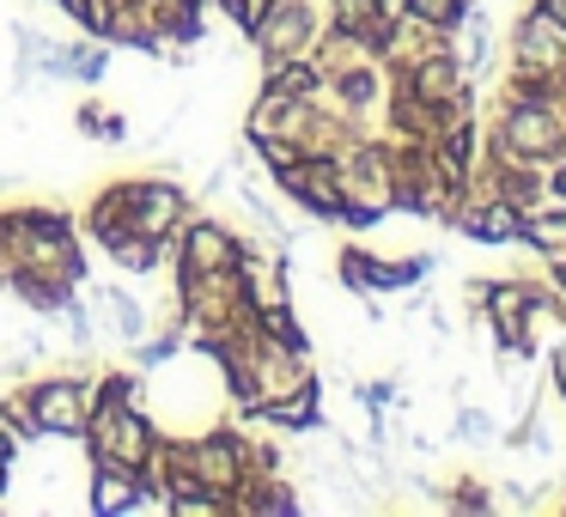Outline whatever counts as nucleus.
<instances>
[{
  "label": "nucleus",
  "instance_id": "f257e3e1",
  "mask_svg": "<svg viewBox=\"0 0 566 517\" xmlns=\"http://www.w3.org/2000/svg\"><path fill=\"white\" fill-rule=\"evenodd\" d=\"M7 220V256H13V274H55V281L86 286V250H80V232L62 208H0Z\"/></svg>",
  "mask_w": 566,
  "mask_h": 517
},
{
  "label": "nucleus",
  "instance_id": "f03ea898",
  "mask_svg": "<svg viewBox=\"0 0 566 517\" xmlns=\"http://www.w3.org/2000/svg\"><path fill=\"white\" fill-rule=\"evenodd\" d=\"M488 152H493V159L554 165L566 152V116H560V104H493Z\"/></svg>",
  "mask_w": 566,
  "mask_h": 517
},
{
  "label": "nucleus",
  "instance_id": "7ed1b4c3",
  "mask_svg": "<svg viewBox=\"0 0 566 517\" xmlns=\"http://www.w3.org/2000/svg\"><path fill=\"white\" fill-rule=\"evenodd\" d=\"M153 444H159V420L140 402H92V420L80 432L86 463H123V468H147Z\"/></svg>",
  "mask_w": 566,
  "mask_h": 517
},
{
  "label": "nucleus",
  "instance_id": "20e7f679",
  "mask_svg": "<svg viewBox=\"0 0 566 517\" xmlns=\"http://www.w3.org/2000/svg\"><path fill=\"white\" fill-rule=\"evenodd\" d=\"M31 420H38L43 444H80L92 420V378L86 371H38V378L19 383Z\"/></svg>",
  "mask_w": 566,
  "mask_h": 517
},
{
  "label": "nucleus",
  "instance_id": "39448f33",
  "mask_svg": "<svg viewBox=\"0 0 566 517\" xmlns=\"http://www.w3.org/2000/svg\"><path fill=\"white\" fill-rule=\"evenodd\" d=\"M439 268V256L432 250H420V256H378V250L366 244H342L335 250V281H342V293L354 298H378V293H408V286H427V274Z\"/></svg>",
  "mask_w": 566,
  "mask_h": 517
},
{
  "label": "nucleus",
  "instance_id": "423d86ee",
  "mask_svg": "<svg viewBox=\"0 0 566 517\" xmlns=\"http://www.w3.org/2000/svg\"><path fill=\"white\" fill-rule=\"evenodd\" d=\"M329 25V0H274L262 25L250 31L256 62H286V55H311V43Z\"/></svg>",
  "mask_w": 566,
  "mask_h": 517
},
{
  "label": "nucleus",
  "instance_id": "0eeeda50",
  "mask_svg": "<svg viewBox=\"0 0 566 517\" xmlns=\"http://www.w3.org/2000/svg\"><path fill=\"white\" fill-rule=\"evenodd\" d=\"M238 268V232L220 225L213 213H189L171 238V274H213Z\"/></svg>",
  "mask_w": 566,
  "mask_h": 517
},
{
  "label": "nucleus",
  "instance_id": "6e6552de",
  "mask_svg": "<svg viewBox=\"0 0 566 517\" xmlns=\"http://www.w3.org/2000/svg\"><path fill=\"white\" fill-rule=\"evenodd\" d=\"M189 468H196V481L208 493H226V499H232V493L244 487V432H238L232 420L196 432V439H189Z\"/></svg>",
  "mask_w": 566,
  "mask_h": 517
},
{
  "label": "nucleus",
  "instance_id": "1a4fd4ad",
  "mask_svg": "<svg viewBox=\"0 0 566 517\" xmlns=\"http://www.w3.org/2000/svg\"><path fill=\"white\" fill-rule=\"evenodd\" d=\"M196 213V196H189L177 177L153 171V177H135V201H128V225L147 238H177V225Z\"/></svg>",
  "mask_w": 566,
  "mask_h": 517
},
{
  "label": "nucleus",
  "instance_id": "9d476101",
  "mask_svg": "<svg viewBox=\"0 0 566 517\" xmlns=\"http://www.w3.org/2000/svg\"><path fill=\"white\" fill-rule=\"evenodd\" d=\"M505 62H517V67H536V74H560V67H566V31L554 25L548 13H542L536 0H530L524 13H517V25H512V43H505Z\"/></svg>",
  "mask_w": 566,
  "mask_h": 517
},
{
  "label": "nucleus",
  "instance_id": "9b49d317",
  "mask_svg": "<svg viewBox=\"0 0 566 517\" xmlns=\"http://www.w3.org/2000/svg\"><path fill=\"white\" fill-rule=\"evenodd\" d=\"M463 86H469V74H463V62H457V50H451V43H444V50H432V55H420V62H408V67H396V74H390V92H408V98H427V104L457 98Z\"/></svg>",
  "mask_w": 566,
  "mask_h": 517
},
{
  "label": "nucleus",
  "instance_id": "f8f14e48",
  "mask_svg": "<svg viewBox=\"0 0 566 517\" xmlns=\"http://www.w3.org/2000/svg\"><path fill=\"white\" fill-rule=\"evenodd\" d=\"M262 426L274 432H293V439H317V432H329V408H323V378L298 383V390L274 395V402H262Z\"/></svg>",
  "mask_w": 566,
  "mask_h": 517
},
{
  "label": "nucleus",
  "instance_id": "ddd939ff",
  "mask_svg": "<svg viewBox=\"0 0 566 517\" xmlns=\"http://www.w3.org/2000/svg\"><path fill=\"white\" fill-rule=\"evenodd\" d=\"M323 86L335 92V104L347 110L354 128H366L371 116L384 110V98H390V74H384V62H359V67H347V74L323 80Z\"/></svg>",
  "mask_w": 566,
  "mask_h": 517
},
{
  "label": "nucleus",
  "instance_id": "4468645a",
  "mask_svg": "<svg viewBox=\"0 0 566 517\" xmlns=\"http://www.w3.org/2000/svg\"><path fill=\"white\" fill-rule=\"evenodd\" d=\"M232 511L238 517H293L305 511V493L293 487V475H244V487L232 493Z\"/></svg>",
  "mask_w": 566,
  "mask_h": 517
},
{
  "label": "nucleus",
  "instance_id": "2eb2a0df",
  "mask_svg": "<svg viewBox=\"0 0 566 517\" xmlns=\"http://www.w3.org/2000/svg\"><path fill=\"white\" fill-rule=\"evenodd\" d=\"M140 493V468H123V463H86V505L98 517H128Z\"/></svg>",
  "mask_w": 566,
  "mask_h": 517
},
{
  "label": "nucleus",
  "instance_id": "dca6fc26",
  "mask_svg": "<svg viewBox=\"0 0 566 517\" xmlns=\"http://www.w3.org/2000/svg\"><path fill=\"white\" fill-rule=\"evenodd\" d=\"M128 201H135V177H116V183H104L98 196L86 201V220L80 225H86V238L98 250L111 244L116 232H128Z\"/></svg>",
  "mask_w": 566,
  "mask_h": 517
},
{
  "label": "nucleus",
  "instance_id": "f3484780",
  "mask_svg": "<svg viewBox=\"0 0 566 517\" xmlns=\"http://www.w3.org/2000/svg\"><path fill=\"white\" fill-rule=\"evenodd\" d=\"M7 293H13L38 323H55V317H62V305L80 293V286L74 281H55V274H25V268H19L13 281H7Z\"/></svg>",
  "mask_w": 566,
  "mask_h": 517
},
{
  "label": "nucleus",
  "instance_id": "a211bd4d",
  "mask_svg": "<svg viewBox=\"0 0 566 517\" xmlns=\"http://www.w3.org/2000/svg\"><path fill=\"white\" fill-rule=\"evenodd\" d=\"M317 86H323L317 62H311V55H286V62H262V92L256 98L286 104V98H311Z\"/></svg>",
  "mask_w": 566,
  "mask_h": 517
},
{
  "label": "nucleus",
  "instance_id": "6ab92c4d",
  "mask_svg": "<svg viewBox=\"0 0 566 517\" xmlns=\"http://www.w3.org/2000/svg\"><path fill=\"white\" fill-rule=\"evenodd\" d=\"M104 256H111L123 274H153V268H165V262H171V238H147V232H135V225H128V232H116L111 244H104Z\"/></svg>",
  "mask_w": 566,
  "mask_h": 517
},
{
  "label": "nucleus",
  "instance_id": "aec40b11",
  "mask_svg": "<svg viewBox=\"0 0 566 517\" xmlns=\"http://www.w3.org/2000/svg\"><path fill=\"white\" fill-rule=\"evenodd\" d=\"M98 310H104V323L116 329V341L135 347L140 335H147V305H140V298L128 293L123 281H104V286H98Z\"/></svg>",
  "mask_w": 566,
  "mask_h": 517
},
{
  "label": "nucleus",
  "instance_id": "412c9836",
  "mask_svg": "<svg viewBox=\"0 0 566 517\" xmlns=\"http://www.w3.org/2000/svg\"><path fill=\"white\" fill-rule=\"evenodd\" d=\"M256 329L269 335V341H281L286 354L311 359V329H305V317L293 310V298H274V305H256Z\"/></svg>",
  "mask_w": 566,
  "mask_h": 517
},
{
  "label": "nucleus",
  "instance_id": "4be33fe9",
  "mask_svg": "<svg viewBox=\"0 0 566 517\" xmlns=\"http://www.w3.org/2000/svg\"><path fill=\"white\" fill-rule=\"evenodd\" d=\"M62 67H67V86H98L111 74V43L80 31V43H62Z\"/></svg>",
  "mask_w": 566,
  "mask_h": 517
},
{
  "label": "nucleus",
  "instance_id": "5701e85b",
  "mask_svg": "<svg viewBox=\"0 0 566 517\" xmlns=\"http://www.w3.org/2000/svg\"><path fill=\"white\" fill-rule=\"evenodd\" d=\"M189 347V329H177V323H165L159 335H140L135 341V371H159V366H171L177 354Z\"/></svg>",
  "mask_w": 566,
  "mask_h": 517
},
{
  "label": "nucleus",
  "instance_id": "b1692460",
  "mask_svg": "<svg viewBox=\"0 0 566 517\" xmlns=\"http://www.w3.org/2000/svg\"><path fill=\"white\" fill-rule=\"evenodd\" d=\"M439 505L444 511H463V517H488L493 511V487L481 475H457L451 487H439Z\"/></svg>",
  "mask_w": 566,
  "mask_h": 517
},
{
  "label": "nucleus",
  "instance_id": "393cba45",
  "mask_svg": "<svg viewBox=\"0 0 566 517\" xmlns=\"http://www.w3.org/2000/svg\"><path fill=\"white\" fill-rule=\"evenodd\" d=\"M55 323L67 329V347H74V354H92V347H98V323H92V305L80 293L62 305V317H55Z\"/></svg>",
  "mask_w": 566,
  "mask_h": 517
},
{
  "label": "nucleus",
  "instance_id": "a878e982",
  "mask_svg": "<svg viewBox=\"0 0 566 517\" xmlns=\"http://www.w3.org/2000/svg\"><path fill=\"white\" fill-rule=\"evenodd\" d=\"M415 19H427V25H439L444 38H457V25H463V13L475 7V0H402Z\"/></svg>",
  "mask_w": 566,
  "mask_h": 517
},
{
  "label": "nucleus",
  "instance_id": "bb28decb",
  "mask_svg": "<svg viewBox=\"0 0 566 517\" xmlns=\"http://www.w3.org/2000/svg\"><path fill=\"white\" fill-rule=\"evenodd\" d=\"M451 432L463 444H493V439H500V420H493L488 408H475V395H469V402H457V426Z\"/></svg>",
  "mask_w": 566,
  "mask_h": 517
},
{
  "label": "nucleus",
  "instance_id": "cd10ccee",
  "mask_svg": "<svg viewBox=\"0 0 566 517\" xmlns=\"http://www.w3.org/2000/svg\"><path fill=\"white\" fill-rule=\"evenodd\" d=\"M55 7H62L86 38H104V31H111V0H55Z\"/></svg>",
  "mask_w": 566,
  "mask_h": 517
},
{
  "label": "nucleus",
  "instance_id": "c85d7f7f",
  "mask_svg": "<svg viewBox=\"0 0 566 517\" xmlns=\"http://www.w3.org/2000/svg\"><path fill=\"white\" fill-rule=\"evenodd\" d=\"M0 426H13L25 444H43V432H38V420H31V408L19 390H0Z\"/></svg>",
  "mask_w": 566,
  "mask_h": 517
},
{
  "label": "nucleus",
  "instance_id": "c756f323",
  "mask_svg": "<svg viewBox=\"0 0 566 517\" xmlns=\"http://www.w3.org/2000/svg\"><path fill=\"white\" fill-rule=\"evenodd\" d=\"M286 451L274 439H244V475H281Z\"/></svg>",
  "mask_w": 566,
  "mask_h": 517
},
{
  "label": "nucleus",
  "instance_id": "7c9ffc66",
  "mask_svg": "<svg viewBox=\"0 0 566 517\" xmlns=\"http://www.w3.org/2000/svg\"><path fill=\"white\" fill-rule=\"evenodd\" d=\"M354 395H359L366 408H384V414H396V408H402V378H366Z\"/></svg>",
  "mask_w": 566,
  "mask_h": 517
},
{
  "label": "nucleus",
  "instance_id": "2f4dec72",
  "mask_svg": "<svg viewBox=\"0 0 566 517\" xmlns=\"http://www.w3.org/2000/svg\"><path fill=\"white\" fill-rule=\"evenodd\" d=\"M493 505H505V511H542V493L530 487V481H500V487H493Z\"/></svg>",
  "mask_w": 566,
  "mask_h": 517
},
{
  "label": "nucleus",
  "instance_id": "473e14b6",
  "mask_svg": "<svg viewBox=\"0 0 566 517\" xmlns=\"http://www.w3.org/2000/svg\"><path fill=\"white\" fill-rule=\"evenodd\" d=\"M213 7H220V13H226V19H232V25L250 38V31L262 25V13H269L274 0H213Z\"/></svg>",
  "mask_w": 566,
  "mask_h": 517
},
{
  "label": "nucleus",
  "instance_id": "72a5a7b5",
  "mask_svg": "<svg viewBox=\"0 0 566 517\" xmlns=\"http://www.w3.org/2000/svg\"><path fill=\"white\" fill-rule=\"evenodd\" d=\"M542 268H548V286L566 298V244H554L548 256H542Z\"/></svg>",
  "mask_w": 566,
  "mask_h": 517
},
{
  "label": "nucleus",
  "instance_id": "f704fd0d",
  "mask_svg": "<svg viewBox=\"0 0 566 517\" xmlns=\"http://www.w3.org/2000/svg\"><path fill=\"white\" fill-rule=\"evenodd\" d=\"M98 140H104V147H123V140H128V116H111V110H104Z\"/></svg>",
  "mask_w": 566,
  "mask_h": 517
},
{
  "label": "nucleus",
  "instance_id": "c9c22d12",
  "mask_svg": "<svg viewBox=\"0 0 566 517\" xmlns=\"http://www.w3.org/2000/svg\"><path fill=\"white\" fill-rule=\"evenodd\" d=\"M548 201H560V208H566V152L548 165Z\"/></svg>",
  "mask_w": 566,
  "mask_h": 517
},
{
  "label": "nucleus",
  "instance_id": "e433bc0d",
  "mask_svg": "<svg viewBox=\"0 0 566 517\" xmlns=\"http://www.w3.org/2000/svg\"><path fill=\"white\" fill-rule=\"evenodd\" d=\"M98 123H104V110H98V104H80V110H74V128H80V135H92V140H98Z\"/></svg>",
  "mask_w": 566,
  "mask_h": 517
},
{
  "label": "nucleus",
  "instance_id": "4c0bfd02",
  "mask_svg": "<svg viewBox=\"0 0 566 517\" xmlns=\"http://www.w3.org/2000/svg\"><path fill=\"white\" fill-rule=\"evenodd\" d=\"M536 7H542V13H548V19H554V25H560V31H566V0H536Z\"/></svg>",
  "mask_w": 566,
  "mask_h": 517
},
{
  "label": "nucleus",
  "instance_id": "58836bf2",
  "mask_svg": "<svg viewBox=\"0 0 566 517\" xmlns=\"http://www.w3.org/2000/svg\"><path fill=\"white\" fill-rule=\"evenodd\" d=\"M7 487H13V463H0V499H7Z\"/></svg>",
  "mask_w": 566,
  "mask_h": 517
},
{
  "label": "nucleus",
  "instance_id": "ea45409f",
  "mask_svg": "<svg viewBox=\"0 0 566 517\" xmlns=\"http://www.w3.org/2000/svg\"><path fill=\"white\" fill-rule=\"evenodd\" d=\"M7 189H19V177H7V171H0V196H7Z\"/></svg>",
  "mask_w": 566,
  "mask_h": 517
},
{
  "label": "nucleus",
  "instance_id": "a19ab883",
  "mask_svg": "<svg viewBox=\"0 0 566 517\" xmlns=\"http://www.w3.org/2000/svg\"><path fill=\"white\" fill-rule=\"evenodd\" d=\"M378 7H384V13H396V7H402V0H378Z\"/></svg>",
  "mask_w": 566,
  "mask_h": 517
},
{
  "label": "nucleus",
  "instance_id": "79ce46f5",
  "mask_svg": "<svg viewBox=\"0 0 566 517\" xmlns=\"http://www.w3.org/2000/svg\"><path fill=\"white\" fill-rule=\"evenodd\" d=\"M184 7H201V13H208V7H213V0H184Z\"/></svg>",
  "mask_w": 566,
  "mask_h": 517
},
{
  "label": "nucleus",
  "instance_id": "37998d69",
  "mask_svg": "<svg viewBox=\"0 0 566 517\" xmlns=\"http://www.w3.org/2000/svg\"><path fill=\"white\" fill-rule=\"evenodd\" d=\"M554 511H566V499H554Z\"/></svg>",
  "mask_w": 566,
  "mask_h": 517
},
{
  "label": "nucleus",
  "instance_id": "c03bdc74",
  "mask_svg": "<svg viewBox=\"0 0 566 517\" xmlns=\"http://www.w3.org/2000/svg\"><path fill=\"white\" fill-rule=\"evenodd\" d=\"M560 116H566V98H560Z\"/></svg>",
  "mask_w": 566,
  "mask_h": 517
}]
</instances>
